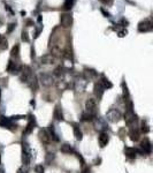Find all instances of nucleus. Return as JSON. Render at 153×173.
<instances>
[{
	"label": "nucleus",
	"mask_w": 153,
	"mask_h": 173,
	"mask_svg": "<svg viewBox=\"0 0 153 173\" xmlns=\"http://www.w3.org/2000/svg\"><path fill=\"white\" fill-rule=\"evenodd\" d=\"M53 115H54L55 120H58V121H62V120H64V114H62V110H61V107H60L59 105H56V106H55Z\"/></svg>",
	"instance_id": "obj_14"
},
{
	"label": "nucleus",
	"mask_w": 153,
	"mask_h": 173,
	"mask_svg": "<svg viewBox=\"0 0 153 173\" xmlns=\"http://www.w3.org/2000/svg\"><path fill=\"white\" fill-rule=\"evenodd\" d=\"M39 137H40V141L43 143H45V144H48L51 142V137H50V135L47 134V132L45 129H40L39 130Z\"/></svg>",
	"instance_id": "obj_13"
},
{
	"label": "nucleus",
	"mask_w": 153,
	"mask_h": 173,
	"mask_svg": "<svg viewBox=\"0 0 153 173\" xmlns=\"http://www.w3.org/2000/svg\"><path fill=\"white\" fill-rule=\"evenodd\" d=\"M0 100H1V90H0Z\"/></svg>",
	"instance_id": "obj_38"
},
{
	"label": "nucleus",
	"mask_w": 153,
	"mask_h": 173,
	"mask_svg": "<svg viewBox=\"0 0 153 173\" xmlns=\"http://www.w3.org/2000/svg\"><path fill=\"white\" fill-rule=\"evenodd\" d=\"M140 129H142V132L145 133V134H147V133L150 132V128H148V126H147V124H146L145 121L142 122V128H140Z\"/></svg>",
	"instance_id": "obj_27"
},
{
	"label": "nucleus",
	"mask_w": 153,
	"mask_h": 173,
	"mask_svg": "<svg viewBox=\"0 0 153 173\" xmlns=\"http://www.w3.org/2000/svg\"><path fill=\"white\" fill-rule=\"evenodd\" d=\"M17 173H26V171H25L24 168H22V167H21V168H19V170H17Z\"/></svg>",
	"instance_id": "obj_34"
},
{
	"label": "nucleus",
	"mask_w": 153,
	"mask_h": 173,
	"mask_svg": "<svg viewBox=\"0 0 153 173\" xmlns=\"http://www.w3.org/2000/svg\"><path fill=\"white\" fill-rule=\"evenodd\" d=\"M60 150H61V152H64V154H72V152H74V149L69 146V144H64V146H61Z\"/></svg>",
	"instance_id": "obj_18"
},
{
	"label": "nucleus",
	"mask_w": 153,
	"mask_h": 173,
	"mask_svg": "<svg viewBox=\"0 0 153 173\" xmlns=\"http://www.w3.org/2000/svg\"><path fill=\"white\" fill-rule=\"evenodd\" d=\"M125 154H126V156H127L128 158H130V159H135V158H136V156H137V149L127 147V148L125 149Z\"/></svg>",
	"instance_id": "obj_15"
},
{
	"label": "nucleus",
	"mask_w": 153,
	"mask_h": 173,
	"mask_svg": "<svg viewBox=\"0 0 153 173\" xmlns=\"http://www.w3.org/2000/svg\"><path fill=\"white\" fill-rule=\"evenodd\" d=\"M39 81L44 86H51L54 83V79L52 75L47 74V73H42L39 75Z\"/></svg>",
	"instance_id": "obj_6"
},
{
	"label": "nucleus",
	"mask_w": 153,
	"mask_h": 173,
	"mask_svg": "<svg viewBox=\"0 0 153 173\" xmlns=\"http://www.w3.org/2000/svg\"><path fill=\"white\" fill-rule=\"evenodd\" d=\"M82 173H89V168H85V170H84Z\"/></svg>",
	"instance_id": "obj_36"
},
{
	"label": "nucleus",
	"mask_w": 153,
	"mask_h": 173,
	"mask_svg": "<svg viewBox=\"0 0 153 173\" xmlns=\"http://www.w3.org/2000/svg\"><path fill=\"white\" fill-rule=\"evenodd\" d=\"M85 108H86V113H89L90 115L96 118L97 115V103L93 98H89L85 103Z\"/></svg>",
	"instance_id": "obj_3"
},
{
	"label": "nucleus",
	"mask_w": 153,
	"mask_h": 173,
	"mask_svg": "<svg viewBox=\"0 0 153 173\" xmlns=\"http://www.w3.org/2000/svg\"><path fill=\"white\" fill-rule=\"evenodd\" d=\"M0 173H4V170H3V167L0 166Z\"/></svg>",
	"instance_id": "obj_37"
},
{
	"label": "nucleus",
	"mask_w": 153,
	"mask_h": 173,
	"mask_svg": "<svg viewBox=\"0 0 153 173\" xmlns=\"http://www.w3.org/2000/svg\"><path fill=\"white\" fill-rule=\"evenodd\" d=\"M35 125H36L35 119H34L32 117H30V120H29V122H28V125H26V127H25V129H24V132H23V135H29L30 133L34 130Z\"/></svg>",
	"instance_id": "obj_11"
},
{
	"label": "nucleus",
	"mask_w": 153,
	"mask_h": 173,
	"mask_svg": "<svg viewBox=\"0 0 153 173\" xmlns=\"http://www.w3.org/2000/svg\"><path fill=\"white\" fill-rule=\"evenodd\" d=\"M74 1H75V0H66V3H65V9H70L72 6L74 5Z\"/></svg>",
	"instance_id": "obj_28"
},
{
	"label": "nucleus",
	"mask_w": 153,
	"mask_h": 173,
	"mask_svg": "<svg viewBox=\"0 0 153 173\" xmlns=\"http://www.w3.org/2000/svg\"><path fill=\"white\" fill-rule=\"evenodd\" d=\"M7 71H8V72H11V73H17V72H19V68H17V66L15 65V63H13L12 60H9V64H8Z\"/></svg>",
	"instance_id": "obj_20"
},
{
	"label": "nucleus",
	"mask_w": 153,
	"mask_h": 173,
	"mask_svg": "<svg viewBox=\"0 0 153 173\" xmlns=\"http://www.w3.org/2000/svg\"><path fill=\"white\" fill-rule=\"evenodd\" d=\"M53 159H54V154L48 152V154L46 155V159H45V160H46V163H47V164H50V163H51Z\"/></svg>",
	"instance_id": "obj_29"
},
{
	"label": "nucleus",
	"mask_w": 153,
	"mask_h": 173,
	"mask_svg": "<svg viewBox=\"0 0 153 173\" xmlns=\"http://www.w3.org/2000/svg\"><path fill=\"white\" fill-rule=\"evenodd\" d=\"M99 1H101V3H104V4H109L112 0H99Z\"/></svg>",
	"instance_id": "obj_35"
},
{
	"label": "nucleus",
	"mask_w": 153,
	"mask_h": 173,
	"mask_svg": "<svg viewBox=\"0 0 153 173\" xmlns=\"http://www.w3.org/2000/svg\"><path fill=\"white\" fill-rule=\"evenodd\" d=\"M53 61H54V58L51 54H47L42 58V64H53Z\"/></svg>",
	"instance_id": "obj_21"
},
{
	"label": "nucleus",
	"mask_w": 153,
	"mask_h": 173,
	"mask_svg": "<svg viewBox=\"0 0 153 173\" xmlns=\"http://www.w3.org/2000/svg\"><path fill=\"white\" fill-rule=\"evenodd\" d=\"M152 30V22L150 20H144L138 24V31L139 33H147Z\"/></svg>",
	"instance_id": "obj_7"
},
{
	"label": "nucleus",
	"mask_w": 153,
	"mask_h": 173,
	"mask_svg": "<svg viewBox=\"0 0 153 173\" xmlns=\"http://www.w3.org/2000/svg\"><path fill=\"white\" fill-rule=\"evenodd\" d=\"M104 92H105V88L103 86V84H101L100 82L96 83V84H95V95H96V97H97L98 99H101Z\"/></svg>",
	"instance_id": "obj_9"
},
{
	"label": "nucleus",
	"mask_w": 153,
	"mask_h": 173,
	"mask_svg": "<svg viewBox=\"0 0 153 173\" xmlns=\"http://www.w3.org/2000/svg\"><path fill=\"white\" fill-rule=\"evenodd\" d=\"M0 164H1V156H0Z\"/></svg>",
	"instance_id": "obj_39"
},
{
	"label": "nucleus",
	"mask_w": 153,
	"mask_h": 173,
	"mask_svg": "<svg viewBox=\"0 0 153 173\" xmlns=\"http://www.w3.org/2000/svg\"><path fill=\"white\" fill-rule=\"evenodd\" d=\"M14 28H15V23H11V24H9V27H8V31H9V33H12V30H13Z\"/></svg>",
	"instance_id": "obj_33"
},
{
	"label": "nucleus",
	"mask_w": 153,
	"mask_h": 173,
	"mask_svg": "<svg viewBox=\"0 0 153 173\" xmlns=\"http://www.w3.org/2000/svg\"><path fill=\"white\" fill-rule=\"evenodd\" d=\"M85 85H86V81L85 80H77L75 83V88L77 91H83L85 89Z\"/></svg>",
	"instance_id": "obj_16"
},
{
	"label": "nucleus",
	"mask_w": 153,
	"mask_h": 173,
	"mask_svg": "<svg viewBox=\"0 0 153 173\" xmlns=\"http://www.w3.org/2000/svg\"><path fill=\"white\" fill-rule=\"evenodd\" d=\"M121 118H122V114H121V112L119 111V110H116V108H111V110H108L107 111V113H106V119L108 120V121H111V122H119L120 120H121Z\"/></svg>",
	"instance_id": "obj_1"
},
{
	"label": "nucleus",
	"mask_w": 153,
	"mask_h": 173,
	"mask_svg": "<svg viewBox=\"0 0 153 173\" xmlns=\"http://www.w3.org/2000/svg\"><path fill=\"white\" fill-rule=\"evenodd\" d=\"M35 172H36V173H44V167H43V165H37V166L35 167Z\"/></svg>",
	"instance_id": "obj_30"
},
{
	"label": "nucleus",
	"mask_w": 153,
	"mask_h": 173,
	"mask_svg": "<svg viewBox=\"0 0 153 173\" xmlns=\"http://www.w3.org/2000/svg\"><path fill=\"white\" fill-rule=\"evenodd\" d=\"M98 140H99V146H100L101 148H104V147L107 146V143H108V141H109V136H108V134H107L106 132H101Z\"/></svg>",
	"instance_id": "obj_10"
},
{
	"label": "nucleus",
	"mask_w": 153,
	"mask_h": 173,
	"mask_svg": "<svg viewBox=\"0 0 153 173\" xmlns=\"http://www.w3.org/2000/svg\"><path fill=\"white\" fill-rule=\"evenodd\" d=\"M140 147H142V149L144 150V152H146V154H151V152H152V144H151V142H150V140H148L147 137H145V138L142 141Z\"/></svg>",
	"instance_id": "obj_8"
},
{
	"label": "nucleus",
	"mask_w": 153,
	"mask_h": 173,
	"mask_svg": "<svg viewBox=\"0 0 153 173\" xmlns=\"http://www.w3.org/2000/svg\"><path fill=\"white\" fill-rule=\"evenodd\" d=\"M130 138L132 140V141H138L139 140V133H138V130H136V129H131V132H130Z\"/></svg>",
	"instance_id": "obj_23"
},
{
	"label": "nucleus",
	"mask_w": 153,
	"mask_h": 173,
	"mask_svg": "<svg viewBox=\"0 0 153 173\" xmlns=\"http://www.w3.org/2000/svg\"><path fill=\"white\" fill-rule=\"evenodd\" d=\"M125 119H126V122L128 125H131L132 122H135L137 120V117H136V114L134 112V108H132V103L129 102L128 104V107L126 110V113H125Z\"/></svg>",
	"instance_id": "obj_2"
},
{
	"label": "nucleus",
	"mask_w": 153,
	"mask_h": 173,
	"mask_svg": "<svg viewBox=\"0 0 153 173\" xmlns=\"http://www.w3.org/2000/svg\"><path fill=\"white\" fill-rule=\"evenodd\" d=\"M22 160L25 165H29L30 160H31V150H30L28 143L22 144Z\"/></svg>",
	"instance_id": "obj_4"
},
{
	"label": "nucleus",
	"mask_w": 153,
	"mask_h": 173,
	"mask_svg": "<svg viewBox=\"0 0 153 173\" xmlns=\"http://www.w3.org/2000/svg\"><path fill=\"white\" fill-rule=\"evenodd\" d=\"M95 117H92V115H90L89 113H83L82 115V120L83 121H91V120H93Z\"/></svg>",
	"instance_id": "obj_24"
},
{
	"label": "nucleus",
	"mask_w": 153,
	"mask_h": 173,
	"mask_svg": "<svg viewBox=\"0 0 153 173\" xmlns=\"http://www.w3.org/2000/svg\"><path fill=\"white\" fill-rule=\"evenodd\" d=\"M74 135H75V138L76 140H78V141H81L82 140V132H81V129H79V127L77 126V125H74Z\"/></svg>",
	"instance_id": "obj_19"
},
{
	"label": "nucleus",
	"mask_w": 153,
	"mask_h": 173,
	"mask_svg": "<svg viewBox=\"0 0 153 173\" xmlns=\"http://www.w3.org/2000/svg\"><path fill=\"white\" fill-rule=\"evenodd\" d=\"M7 41L4 38V37H0V49H7Z\"/></svg>",
	"instance_id": "obj_26"
},
{
	"label": "nucleus",
	"mask_w": 153,
	"mask_h": 173,
	"mask_svg": "<svg viewBox=\"0 0 153 173\" xmlns=\"http://www.w3.org/2000/svg\"><path fill=\"white\" fill-rule=\"evenodd\" d=\"M19 50H20V46H19V45H15V46L12 49V52H11L12 57H19Z\"/></svg>",
	"instance_id": "obj_25"
},
{
	"label": "nucleus",
	"mask_w": 153,
	"mask_h": 173,
	"mask_svg": "<svg viewBox=\"0 0 153 173\" xmlns=\"http://www.w3.org/2000/svg\"><path fill=\"white\" fill-rule=\"evenodd\" d=\"M13 125L11 118H6L5 115H0V126L4 128H11V126Z\"/></svg>",
	"instance_id": "obj_12"
},
{
	"label": "nucleus",
	"mask_w": 153,
	"mask_h": 173,
	"mask_svg": "<svg viewBox=\"0 0 153 173\" xmlns=\"http://www.w3.org/2000/svg\"><path fill=\"white\" fill-rule=\"evenodd\" d=\"M22 41H24V42H29V37H28V34H26L25 31H23V33H22Z\"/></svg>",
	"instance_id": "obj_32"
},
{
	"label": "nucleus",
	"mask_w": 153,
	"mask_h": 173,
	"mask_svg": "<svg viewBox=\"0 0 153 173\" xmlns=\"http://www.w3.org/2000/svg\"><path fill=\"white\" fill-rule=\"evenodd\" d=\"M48 130H50V134H48L50 137L53 138L55 142H58V141H59V137H58V135H56V133H55V130H54V126H53V125H50Z\"/></svg>",
	"instance_id": "obj_17"
},
{
	"label": "nucleus",
	"mask_w": 153,
	"mask_h": 173,
	"mask_svg": "<svg viewBox=\"0 0 153 173\" xmlns=\"http://www.w3.org/2000/svg\"><path fill=\"white\" fill-rule=\"evenodd\" d=\"M60 24L64 28H69L73 24V16L70 13H64L60 15Z\"/></svg>",
	"instance_id": "obj_5"
},
{
	"label": "nucleus",
	"mask_w": 153,
	"mask_h": 173,
	"mask_svg": "<svg viewBox=\"0 0 153 173\" xmlns=\"http://www.w3.org/2000/svg\"><path fill=\"white\" fill-rule=\"evenodd\" d=\"M123 97L125 98L129 97V92H128V89H127V85H125V83H123Z\"/></svg>",
	"instance_id": "obj_31"
},
{
	"label": "nucleus",
	"mask_w": 153,
	"mask_h": 173,
	"mask_svg": "<svg viewBox=\"0 0 153 173\" xmlns=\"http://www.w3.org/2000/svg\"><path fill=\"white\" fill-rule=\"evenodd\" d=\"M100 83L103 84V86H104L105 89H111L112 86H113V84H112V83H111V82H109V81H108L106 77H104V76L101 77V81H100Z\"/></svg>",
	"instance_id": "obj_22"
}]
</instances>
